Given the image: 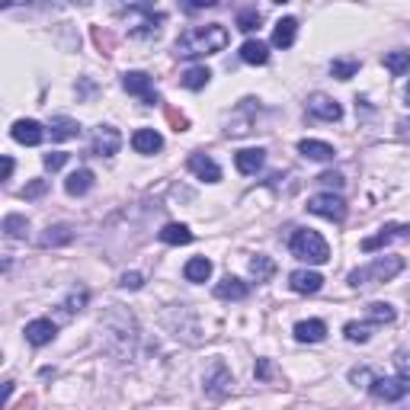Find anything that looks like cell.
Returning <instances> with one entry per match:
<instances>
[{"label": "cell", "mask_w": 410, "mask_h": 410, "mask_svg": "<svg viewBox=\"0 0 410 410\" xmlns=\"http://www.w3.org/2000/svg\"><path fill=\"white\" fill-rule=\"evenodd\" d=\"M263 160H266V151H260V147H243V151L234 154V167L243 173V177H250V173L260 170Z\"/></svg>", "instance_id": "20"}, {"label": "cell", "mask_w": 410, "mask_h": 410, "mask_svg": "<svg viewBox=\"0 0 410 410\" xmlns=\"http://www.w3.org/2000/svg\"><path fill=\"white\" fill-rule=\"evenodd\" d=\"M391 241H410V224H404V221L384 224V228L378 231L375 237H365V241H362V250H365V253H372V250L384 247V243H391Z\"/></svg>", "instance_id": "10"}, {"label": "cell", "mask_w": 410, "mask_h": 410, "mask_svg": "<svg viewBox=\"0 0 410 410\" xmlns=\"http://www.w3.org/2000/svg\"><path fill=\"white\" fill-rule=\"evenodd\" d=\"M119 285L128 288V292H138V288L144 285V275H141V273H122L119 275Z\"/></svg>", "instance_id": "39"}, {"label": "cell", "mask_w": 410, "mask_h": 410, "mask_svg": "<svg viewBox=\"0 0 410 410\" xmlns=\"http://www.w3.org/2000/svg\"><path fill=\"white\" fill-rule=\"evenodd\" d=\"M132 147L138 154H157L160 147H164V138H160V132H154V128H138V132L132 135Z\"/></svg>", "instance_id": "23"}, {"label": "cell", "mask_w": 410, "mask_h": 410, "mask_svg": "<svg viewBox=\"0 0 410 410\" xmlns=\"http://www.w3.org/2000/svg\"><path fill=\"white\" fill-rule=\"evenodd\" d=\"M42 164H45V170L55 173V170H61V167L68 164V154H64V151H48V154L42 157Z\"/></svg>", "instance_id": "38"}, {"label": "cell", "mask_w": 410, "mask_h": 410, "mask_svg": "<svg viewBox=\"0 0 410 410\" xmlns=\"http://www.w3.org/2000/svg\"><path fill=\"white\" fill-rule=\"evenodd\" d=\"M122 87H125L132 96H141V100H144L147 106L160 102L157 90H154V80L144 74V70H125V74H122Z\"/></svg>", "instance_id": "6"}, {"label": "cell", "mask_w": 410, "mask_h": 410, "mask_svg": "<svg viewBox=\"0 0 410 410\" xmlns=\"http://www.w3.org/2000/svg\"><path fill=\"white\" fill-rule=\"evenodd\" d=\"M186 167H189V173H196L199 179H205V183H218V179H221V167H218L209 154H189Z\"/></svg>", "instance_id": "14"}, {"label": "cell", "mask_w": 410, "mask_h": 410, "mask_svg": "<svg viewBox=\"0 0 410 410\" xmlns=\"http://www.w3.org/2000/svg\"><path fill=\"white\" fill-rule=\"evenodd\" d=\"M55 333H58V324H55V320H48V317H38V320H29V324H26V340H29L32 346L51 343Z\"/></svg>", "instance_id": "16"}, {"label": "cell", "mask_w": 410, "mask_h": 410, "mask_svg": "<svg viewBox=\"0 0 410 410\" xmlns=\"http://www.w3.org/2000/svg\"><path fill=\"white\" fill-rule=\"evenodd\" d=\"M253 109H260V106H256V100H243L241 106H237V112L224 122V135H247L250 125H253V119H250Z\"/></svg>", "instance_id": "13"}, {"label": "cell", "mask_w": 410, "mask_h": 410, "mask_svg": "<svg viewBox=\"0 0 410 410\" xmlns=\"http://www.w3.org/2000/svg\"><path fill=\"white\" fill-rule=\"evenodd\" d=\"M298 151L305 154L308 160H320V164H327V160L337 157V151H333L327 141H317V138H301L298 141Z\"/></svg>", "instance_id": "22"}, {"label": "cell", "mask_w": 410, "mask_h": 410, "mask_svg": "<svg viewBox=\"0 0 410 410\" xmlns=\"http://www.w3.org/2000/svg\"><path fill=\"white\" fill-rule=\"evenodd\" d=\"M317 183H324V186H333V189H340V186H343V177H340V173H320V177H317Z\"/></svg>", "instance_id": "46"}, {"label": "cell", "mask_w": 410, "mask_h": 410, "mask_svg": "<svg viewBox=\"0 0 410 410\" xmlns=\"http://www.w3.org/2000/svg\"><path fill=\"white\" fill-rule=\"evenodd\" d=\"M397 317V311L388 305V301H372L369 308H365V324H391V320Z\"/></svg>", "instance_id": "28"}, {"label": "cell", "mask_w": 410, "mask_h": 410, "mask_svg": "<svg viewBox=\"0 0 410 410\" xmlns=\"http://www.w3.org/2000/svg\"><path fill=\"white\" fill-rule=\"evenodd\" d=\"M157 237H160L164 243H173V247H177V243H189V241H192V231L186 228V224L170 221V224H164V228H160Z\"/></svg>", "instance_id": "30"}, {"label": "cell", "mask_w": 410, "mask_h": 410, "mask_svg": "<svg viewBox=\"0 0 410 410\" xmlns=\"http://www.w3.org/2000/svg\"><path fill=\"white\" fill-rule=\"evenodd\" d=\"M288 285H292V292H298V295H314V292H320V285H324V275L314 273V269H295V273L288 275Z\"/></svg>", "instance_id": "15"}, {"label": "cell", "mask_w": 410, "mask_h": 410, "mask_svg": "<svg viewBox=\"0 0 410 410\" xmlns=\"http://www.w3.org/2000/svg\"><path fill=\"white\" fill-rule=\"evenodd\" d=\"M48 135H51V141H70L80 135V122L68 119V115H55V119L48 122Z\"/></svg>", "instance_id": "21"}, {"label": "cell", "mask_w": 410, "mask_h": 410, "mask_svg": "<svg viewBox=\"0 0 410 410\" xmlns=\"http://www.w3.org/2000/svg\"><path fill=\"white\" fill-rule=\"evenodd\" d=\"M369 391L378 401H401V397L410 394V378H375Z\"/></svg>", "instance_id": "9"}, {"label": "cell", "mask_w": 410, "mask_h": 410, "mask_svg": "<svg viewBox=\"0 0 410 410\" xmlns=\"http://www.w3.org/2000/svg\"><path fill=\"white\" fill-rule=\"evenodd\" d=\"M256 378H260V382L273 378V362H269V359H256Z\"/></svg>", "instance_id": "44"}, {"label": "cell", "mask_w": 410, "mask_h": 410, "mask_svg": "<svg viewBox=\"0 0 410 410\" xmlns=\"http://www.w3.org/2000/svg\"><path fill=\"white\" fill-rule=\"evenodd\" d=\"M343 333H346V340H349V343H365V340L372 337V324H359V320H349V324L343 327Z\"/></svg>", "instance_id": "36"}, {"label": "cell", "mask_w": 410, "mask_h": 410, "mask_svg": "<svg viewBox=\"0 0 410 410\" xmlns=\"http://www.w3.org/2000/svg\"><path fill=\"white\" fill-rule=\"evenodd\" d=\"M308 115H314L320 122H340L343 119V106L327 93H311L308 96Z\"/></svg>", "instance_id": "8"}, {"label": "cell", "mask_w": 410, "mask_h": 410, "mask_svg": "<svg viewBox=\"0 0 410 410\" xmlns=\"http://www.w3.org/2000/svg\"><path fill=\"white\" fill-rule=\"evenodd\" d=\"M10 135H13V141H19V144H29V147H36V144H42V138H45V128L38 125L36 119H19V122H13Z\"/></svg>", "instance_id": "12"}, {"label": "cell", "mask_w": 410, "mask_h": 410, "mask_svg": "<svg viewBox=\"0 0 410 410\" xmlns=\"http://www.w3.org/2000/svg\"><path fill=\"white\" fill-rule=\"evenodd\" d=\"M228 29L221 23H209V26H192L183 36L177 38V55L179 58H205L215 55L228 45Z\"/></svg>", "instance_id": "2"}, {"label": "cell", "mask_w": 410, "mask_h": 410, "mask_svg": "<svg viewBox=\"0 0 410 410\" xmlns=\"http://www.w3.org/2000/svg\"><path fill=\"white\" fill-rule=\"evenodd\" d=\"M404 96H407V106H410V83H407V93H404Z\"/></svg>", "instance_id": "49"}, {"label": "cell", "mask_w": 410, "mask_h": 410, "mask_svg": "<svg viewBox=\"0 0 410 410\" xmlns=\"http://www.w3.org/2000/svg\"><path fill=\"white\" fill-rule=\"evenodd\" d=\"M209 80H211V70L202 68V64H199V68H189L183 77H179V83H183L186 90H202Z\"/></svg>", "instance_id": "33"}, {"label": "cell", "mask_w": 410, "mask_h": 410, "mask_svg": "<svg viewBox=\"0 0 410 410\" xmlns=\"http://www.w3.org/2000/svg\"><path fill=\"white\" fill-rule=\"evenodd\" d=\"M273 273H275V263L269 260L266 253H256L253 260H250V275H253L256 282H269V279H273Z\"/></svg>", "instance_id": "32"}, {"label": "cell", "mask_w": 410, "mask_h": 410, "mask_svg": "<svg viewBox=\"0 0 410 410\" xmlns=\"http://www.w3.org/2000/svg\"><path fill=\"white\" fill-rule=\"evenodd\" d=\"M4 231H6V237H26L29 221H26V215H6L4 218Z\"/></svg>", "instance_id": "37"}, {"label": "cell", "mask_w": 410, "mask_h": 410, "mask_svg": "<svg viewBox=\"0 0 410 410\" xmlns=\"http://www.w3.org/2000/svg\"><path fill=\"white\" fill-rule=\"evenodd\" d=\"M183 275H186V282H205L211 275V260H205V256H192V260L183 266Z\"/></svg>", "instance_id": "29"}, {"label": "cell", "mask_w": 410, "mask_h": 410, "mask_svg": "<svg viewBox=\"0 0 410 410\" xmlns=\"http://www.w3.org/2000/svg\"><path fill=\"white\" fill-rule=\"evenodd\" d=\"M64 189H68L70 196H83V192H90L93 189V170H87V167H83V170H74L68 179H64Z\"/></svg>", "instance_id": "27"}, {"label": "cell", "mask_w": 410, "mask_h": 410, "mask_svg": "<svg viewBox=\"0 0 410 410\" xmlns=\"http://www.w3.org/2000/svg\"><path fill=\"white\" fill-rule=\"evenodd\" d=\"M404 269V256H378L369 266H359L349 273V285L352 288H369V285H382V282L394 279Z\"/></svg>", "instance_id": "3"}, {"label": "cell", "mask_w": 410, "mask_h": 410, "mask_svg": "<svg viewBox=\"0 0 410 410\" xmlns=\"http://www.w3.org/2000/svg\"><path fill=\"white\" fill-rule=\"evenodd\" d=\"M87 301H90V292H87V288H74V292H70L58 308H61L64 317H70V314H77L83 305H87Z\"/></svg>", "instance_id": "35"}, {"label": "cell", "mask_w": 410, "mask_h": 410, "mask_svg": "<svg viewBox=\"0 0 410 410\" xmlns=\"http://www.w3.org/2000/svg\"><path fill=\"white\" fill-rule=\"evenodd\" d=\"M359 58H333L330 61V74L337 77V80H349V77H356L359 74Z\"/></svg>", "instance_id": "31"}, {"label": "cell", "mask_w": 410, "mask_h": 410, "mask_svg": "<svg viewBox=\"0 0 410 410\" xmlns=\"http://www.w3.org/2000/svg\"><path fill=\"white\" fill-rule=\"evenodd\" d=\"M349 382H352V384H365V388H369V384L375 382V375H372V372L362 365V369H352V372H349Z\"/></svg>", "instance_id": "42"}, {"label": "cell", "mask_w": 410, "mask_h": 410, "mask_svg": "<svg viewBox=\"0 0 410 410\" xmlns=\"http://www.w3.org/2000/svg\"><path fill=\"white\" fill-rule=\"evenodd\" d=\"M13 173V157H4V179H10Z\"/></svg>", "instance_id": "47"}, {"label": "cell", "mask_w": 410, "mask_h": 410, "mask_svg": "<svg viewBox=\"0 0 410 410\" xmlns=\"http://www.w3.org/2000/svg\"><path fill=\"white\" fill-rule=\"evenodd\" d=\"M74 241V228L70 224H48L45 234L38 237V247H64Z\"/></svg>", "instance_id": "24"}, {"label": "cell", "mask_w": 410, "mask_h": 410, "mask_svg": "<svg viewBox=\"0 0 410 410\" xmlns=\"http://www.w3.org/2000/svg\"><path fill=\"white\" fill-rule=\"evenodd\" d=\"M167 122L173 125V132H186L189 128V119L183 112H177V109H167Z\"/></svg>", "instance_id": "41"}, {"label": "cell", "mask_w": 410, "mask_h": 410, "mask_svg": "<svg viewBox=\"0 0 410 410\" xmlns=\"http://www.w3.org/2000/svg\"><path fill=\"white\" fill-rule=\"evenodd\" d=\"M382 64H384V68H388L394 77L407 74V70H410V48H394V51H384Z\"/></svg>", "instance_id": "25"}, {"label": "cell", "mask_w": 410, "mask_h": 410, "mask_svg": "<svg viewBox=\"0 0 410 410\" xmlns=\"http://www.w3.org/2000/svg\"><path fill=\"white\" fill-rule=\"evenodd\" d=\"M231 384H234V378H231V372L224 362H215L209 372H205V394L215 397V401H221V397L228 394Z\"/></svg>", "instance_id": "11"}, {"label": "cell", "mask_w": 410, "mask_h": 410, "mask_svg": "<svg viewBox=\"0 0 410 410\" xmlns=\"http://www.w3.org/2000/svg\"><path fill=\"white\" fill-rule=\"evenodd\" d=\"M308 211L311 215H320V218H330V221H343L346 218V202L333 192H317V196L308 199Z\"/></svg>", "instance_id": "5"}, {"label": "cell", "mask_w": 410, "mask_h": 410, "mask_svg": "<svg viewBox=\"0 0 410 410\" xmlns=\"http://www.w3.org/2000/svg\"><path fill=\"white\" fill-rule=\"evenodd\" d=\"M100 330L106 333V349L115 352V356L128 359L135 352V343H138V324L135 317L125 311V308L112 305V311L100 320Z\"/></svg>", "instance_id": "1"}, {"label": "cell", "mask_w": 410, "mask_h": 410, "mask_svg": "<svg viewBox=\"0 0 410 410\" xmlns=\"http://www.w3.org/2000/svg\"><path fill=\"white\" fill-rule=\"evenodd\" d=\"M10 394H13V382H4V401H10Z\"/></svg>", "instance_id": "48"}, {"label": "cell", "mask_w": 410, "mask_h": 410, "mask_svg": "<svg viewBox=\"0 0 410 410\" xmlns=\"http://www.w3.org/2000/svg\"><path fill=\"white\" fill-rule=\"evenodd\" d=\"M247 295H250V285L241 282L237 275H224L215 285V298H221V301H243Z\"/></svg>", "instance_id": "17"}, {"label": "cell", "mask_w": 410, "mask_h": 410, "mask_svg": "<svg viewBox=\"0 0 410 410\" xmlns=\"http://www.w3.org/2000/svg\"><path fill=\"white\" fill-rule=\"evenodd\" d=\"M288 250H292V256H298V260H305V263H314V266H320V263L330 260V247H327V241L311 228L295 231L292 241H288Z\"/></svg>", "instance_id": "4"}, {"label": "cell", "mask_w": 410, "mask_h": 410, "mask_svg": "<svg viewBox=\"0 0 410 410\" xmlns=\"http://www.w3.org/2000/svg\"><path fill=\"white\" fill-rule=\"evenodd\" d=\"M394 365H397V372H404V375H410V352L407 349H401L394 356Z\"/></svg>", "instance_id": "45"}, {"label": "cell", "mask_w": 410, "mask_h": 410, "mask_svg": "<svg viewBox=\"0 0 410 410\" xmlns=\"http://www.w3.org/2000/svg\"><path fill=\"white\" fill-rule=\"evenodd\" d=\"M324 337H327V324L317 317L298 320V324H295V340H298V343H320Z\"/></svg>", "instance_id": "18"}, {"label": "cell", "mask_w": 410, "mask_h": 410, "mask_svg": "<svg viewBox=\"0 0 410 410\" xmlns=\"http://www.w3.org/2000/svg\"><path fill=\"white\" fill-rule=\"evenodd\" d=\"M295 36H298V19L295 16H282L273 29V45L275 48H292Z\"/></svg>", "instance_id": "19"}, {"label": "cell", "mask_w": 410, "mask_h": 410, "mask_svg": "<svg viewBox=\"0 0 410 410\" xmlns=\"http://www.w3.org/2000/svg\"><path fill=\"white\" fill-rule=\"evenodd\" d=\"M260 23H263V16H260V10H256V6H247V10H241V13H237V19H234V26H237L241 32H247V36L260 29Z\"/></svg>", "instance_id": "34"}, {"label": "cell", "mask_w": 410, "mask_h": 410, "mask_svg": "<svg viewBox=\"0 0 410 410\" xmlns=\"http://www.w3.org/2000/svg\"><path fill=\"white\" fill-rule=\"evenodd\" d=\"M45 192H48V179H32L23 189V199H38V196H45Z\"/></svg>", "instance_id": "40"}, {"label": "cell", "mask_w": 410, "mask_h": 410, "mask_svg": "<svg viewBox=\"0 0 410 410\" xmlns=\"http://www.w3.org/2000/svg\"><path fill=\"white\" fill-rule=\"evenodd\" d=\"M93 42L100 45V51H102V55H109V51H112V38H109L102 29H93Z\"/></svg>", "instance_id": "43"}, {"label": "cell", "mask_w": 410, "mask_h": 410, "mask_svg": "<svg viewBox=\"0 0 410 410\" xmlns=\"http://www.w3.org/2000/svg\"><path fill=\"white\" fill-rule=\"evenodd\" d=\"M241 61L243 64H266L269 61V48L260 42V38H247L241 45Z\"/></svg>", "instance_id": "26"}, {"label": "cell", "mask_w": 410, "mask_h": 410, "mask_svg": "<svg viewBox=\"0 0 410 410\" xmlns=\"http://www.w3.org/2000/svg\"><path fill=\"white\" fill-rule=\"evenodd\" d=\"M119 147H122V135L112 125H100L93 132V138H90V154H96V157H112Z\"/></svg>", "instance_id": "7"}]
</instances>
